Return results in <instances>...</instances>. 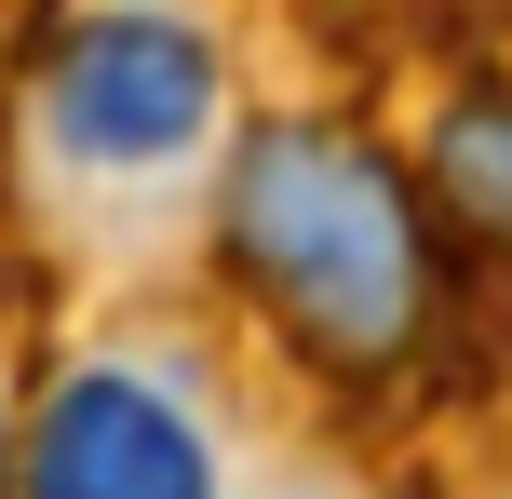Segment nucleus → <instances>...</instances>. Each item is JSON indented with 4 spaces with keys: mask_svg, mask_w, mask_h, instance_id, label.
I'll list each match as a JSON object with an SVG mask.
<instances>
[{
    "mask_svg": "<svg viewBox=\"0 0 512 499\" xmlns=\"http://www.w3.org/2000/svg\"><path fill=\"white\" fill-rule=\"evenodd\" d=\"M216 230H230V270L256 284V311L337 378L405 365L432 324V216H418L405 162L337 122H256L230 149Z\"/></svg>",
    "mask_w": 512,
    "mask_h": 499,
    "instance_id": "1",
    "label": "nucleus"
},
{
    "mask_svg": "<svg viewBox=\"0 0 512 499\" xmlns=\"http://www.w3.org/2000/svg\"><path fill=\"white\" fill-rule=\"evenodd\" d=\"M216 122V41L176 14H81L41 54V135L81 176H162Z\"/></svg>",
    "mask_w": 512,
    "mask_h": 499,
    "instance_id": "2",
    "label": "nucleus"
},
{
    "mask_svg": "<svg viewBox=\"0 0 512 499\" xmlns=\"http://www.w3.org/2000/svg\"><path fill=\"white\" fill-rule=\"evenodd\" d=\"M14 499H216V446L162 378L68 365L14 446Z\"/></svg>",
    "mask_w": 512,
    "mask_h": 499,
    "instance_id": "3",
    "label": "nucleus"
},
{
    "mask_svg": "<svg viewBox=\"0 0 512 499\" xmlns=\"http://www.w3.org/2000/svg\"><path fill=\"white\" fill-rule=\"evenodd\" d=\"M432 162H445V189L472 216H512V95H459L445 135H432Z\"/></svg>",
    "mask_w": 512,
    "mask_h": 499,
    "instance_id": "4",
    "label": "nucleus"
},
{
    "mask_svg": "<svg viewBox=\"0 0 512 499\" xmlns=\"http://www.w3.org/2000/svg\"><path fill=\"white\" fill-rule=\"evenodd\" d=\"M0 499H14V432H0Z\"/></svg>",
    "mask_w": 512,
    "mask_h": 499,
    "instance_id": "5",
    "label": "nucleus"
}]
</instances>
